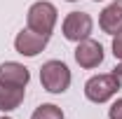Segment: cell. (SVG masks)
<instances>
[{"label": "cell", "mask_w": 122, "mask_h": 119, "mask_svg": "<svg viewBox=\"0 0 122 119\" xmlns=\"http://www.w3.org/2000/svg\"><path fill=\"white\" fill-rule=\"evenodd\" d=\"M26 87H12V84H0V112H12L24 103Z\"/></svg>", "instance_id": "9c48e42d"}, {"label": "cell", "mask_w": 122, "mask_h": 119, "mask_svg": "<svg viewBox=\"0 0 122 119\" xmlns=\"http://www.w3.org/2000/svg\"><path fill=\"white\" fill-rule=\"evenodd\" d=\"M108 117H110V119H122V98H117L115 103L110 105V110H108Z\"/></svg>", "instance_id": "8fae6325"}, {"label": "cell", "mask_w": 122, "mask_h": 119, "mask_svg": "<svg viewBox=\"0 0 122 119\" xmlns=\"http://www.w3.org/2000/svg\"><path fill=\"white\" fill-rule=\"evenodd\" d=\"M0 119H12V117H0Z\"/></svg>", "instance_id": "9a60e30c"}, {"label": "cell", "mask_w": 122, "mask_h": 119, "mask_svg": "<svg viewBox=\"0 0 122 119\" xmlns=\"http://www.w3.org/2000/svg\"><path fill=\"white\" fill-rule=\"evenodd\" d=\"M56 7L52 5V2H47V0H38V2H33L28 7V14H26V21H28V28L35 30V33H40V35H52V30L56 26Z\"/></svg>", "instance_id": "6da1fadb"}, {"label": "cell", "mask_w": 122, "mask_h": 119, "mask_svg": "<svg viewBox=\"0 0 122 119\" xmlns=\"http://www.w3.org/2000/svg\"><path fill=\"white\" fill-rule=\"evenodd\" d=\"M75 61L80 68H85V70H92V68H99L101 63H103V47L101 42H96V40H82V42H77L75 47Z\"/></svg>", "instance_id": "8992f818"}, {"label": "cell", "mask_w": 122, "mask_h": 119, "mask_svg": "<svg viewBox=\"0 0 122 119\" xmlns=\"http://www.w3.org/2000/svg\"><path fill=\"white\" fill-rule=\"evenodd\" d=\"M120 89V82L113 73H103V75H94L87 79L85 84V96L92 103H106L110 101Z\"/></svg>", "instance_id": "3957f363"}, {"label": "cell", "mask_w": 122, "mask_h": 119, "mask_svg": "<svg viewBox=\"0 0 122 119\" xmlns=\"http://www.w3.org/2000/svg\"><path fill=\"white\" fill-rule=\"evenodd\" d=\"M113 75L117 77V82H120V84H122V61H120V63H117V65H115V68H113Z\"/></svg>", "instance_id": "4fadbf2b"}, {"label": "cell", "mask_w": 122, "mask_h": 119, "mask_svg": "<svg viewBox=\"0 0 122 119\" xmlns=\"http://www.w3.org/2000/svg\"><path fill=\"white\" fill-rule=\"evenodd\" d=\"M113 54H115V59L122 61V33L113 35Z\"/></svg>", "instance_id": "7c38bea8"}, {"label": "cell", "mask_w": 122, "mask_h": 119, "mask_svg": "<svg viewBox=\"0 0 122 119\" xmlns=\"http://www.w3.org/2000/svg\"><path fill=\"white\" fill-rule=\"evenodd\" d=\"M30 79V73L26 65L16 61H5L0 63V84H12V87H26Z\"/></svg>", "instance_id": "52a82bcc"}, {"label": "cell", "mask_w": 122, "mask_h": 119, "mask_svg": "<svg viewBox=\"0 0 122 119\" xmlns=\"http://www.w3.org/2000/svg\"><path fill=\"white\" fill-rule=\"evenodd\" d=\"M92 28H94V21L87 12H71V14L63 19V37L71 40V42H82L89 37Z\"/></svg>", "instance_id": "277c9868"}, {"label": "cell", "mask_w": 122, "mask_h": 119, "mask_svg": "<svg viewBox=\"0 0 122 119\" xmlns=\"http://www.w3.org/2000/svg\"><path fill=\"white\" fill-rule=\"evenodd\" d=\"M99 26H101V30L108 33V35L122 33V0L110 2L106 9L99 14Z\"/></svg>", "instance_id": "ba28073f"}, {"label": "cell", "mask_w": 122, "mask_h": 119, "mask_svg": "<svg viewBox=\"0 0 122 119\" xmlns=\"http://www.w3.org/2000/svg\"><path fill=\"white\" fill-rule=\"evenodd\" d=\"M94 2H99V0H94Z\"/></svg>", "instance_id": "2e32d148"}, {"label": "cell", "mask_w": 122, "mask_h": 119, "mask_svg": "<svg viewBox=\"0 0 122 119\" xmlns=\"http://www.w3.org/2000/svg\"><path fill=\"white\" fill-rule=\"evenodd\" d=\"M66 2H77V0H66Z\"/></svg>", "instance_id": "5bb4252c"}, {"label": "cell", "mask_w": 122, "mask_h": 119, "mask_svg": "<svg viewBox=\"0 0 122 119\" xmlns=\"http://www.w3.org/2000/svg\"><path fill=\"white\" fill-rule=\"evenodd\" d=\"M47 42H49V37L47 35H40V33H35V30L30 28H24L16 33L14 37V49L21 54V56H38L40 51H45Z\"/></svg>", "instance_id": "5b68a950"}, {"label": "cell", "mask_w": 122, "mask_h": 119, "mask_svg": "<svg viewBox=\"0 0 122 119\" xmlns=\"http://www.w3.org/2000/svg\"><path fill=\"white\" fill-rule=\"evenodd\" d=\"M30 119H66L63 117V110L54 103H42L35 107V112L30 114Z\"/></svg>", "instance_id": "30bf717a"}, {"label": "cell", "mask_w": 122, "mask_h": 119, "mask_svg": "<svg viewBox=\"0 0 122 119\" xmlns=\"http://www.w3.org/2000/svg\"><path fill=\"white\" fill-rule=\"evenodd\" d=\"M40 82L49 93H63L71 87V70L63 61H47L40 68Z\"/></svg>", "instance_id": "7a4b0ae2"}]
</instances>
